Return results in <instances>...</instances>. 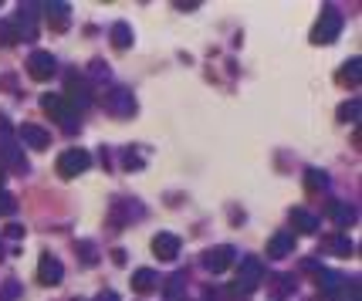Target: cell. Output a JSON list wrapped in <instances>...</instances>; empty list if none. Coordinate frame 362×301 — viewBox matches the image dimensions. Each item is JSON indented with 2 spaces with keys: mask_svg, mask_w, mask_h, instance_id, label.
Wrapping results in <instances>:
<instances>
[{
  "mask_svg": "<svg viewBox=\"0 0 362 301\" xmlns=\"http://www.w3.org/2000/svg\"><path fill=\"white\" fill-rule=\"evenodd\" d=\"M264 281V267H261V260L257 258H244L241 260V278L227 288V298L231 301H244L254 295V288Z\"/></svg>",
  "mask_w": 362,
  "mask_h": 301,
  "instance_id": "1",
  "label": "cell"
},
{
  "mask_svg": "<svg viewBox=\"0 0 362 301\" xmlns=\"http://www.w3.org/2000/svg\"><path fill=\"white\" fill-rule=\"evenodd\" d=\"M3 34H7V41H21V38H38V21H34V3H28V7H21L17 14H14V21H7L3 24Z\"/></svg>",
  "mask_w": 362,
  "mask_h": 301,
  "instance_id": "2",
  "label": "cell"
},
{
  "mask_svg": "<svg viewBox=\"0 0 362 301\" xmlns=\"http://www.w3.org/2000/svg\"><path fill=\"white\" fill-rule=\"evenodd\" d=\"M41 109H44V112H47V115H51L61 129L75 132V126H78V119H75V115H78V112H75V109H72L61 95H44V98H41Z\"/></svg>",
  "mask_w": 362,
  "mask_h": 301,
  "instance_id": "3",
  "label": "cell"
},
{
  "mask_svg": "<svg viewBox=\"0 0 362 301\" xmlns=\"http://www.w3.org/2000/svg\"><path fill=\"white\" fill-rule=\"evenodd\" d=\"M339 34H342L339 10H325L322 17H319V24H315V31H312V44H332Z\"/></svg>",
  "mask_w": 362,
  "mask_h": 301,
  "instance_id": "4",
  "label": "cell"
},
{
  "mask_svg": "<svg viewBox=\"0 0 362 301\" xmlns=\"http://www.w3.org/2000/svg\"><path fill=\"white\" fill-rule=\"evenodd\" d=\"M88 166H92V156H88L85 149H68V153H61V156H58V172H61L65 179L81 176Z\"/></svg>",
  "mask_w": 362,
  "mask_h": 301,
  "instance_id": "5",
  "label": "cell"
},
{
  "mask_svg": "<svg viewBox=\"0 0 362 301\" xmlns=\"http://www.w3.org/2000/svg\"><path fill=\"white\" fill-rule=\"evenodd\" d=\"M105 109H109L116 119H132V115H136V98H132L129 88H112V91L105 95Z\"/></svg>",
  "mask_w": 362,
  "mask_h": 301,
  "instance_id": "6",
  "label": "cell"
},
{
  "mask_svg": "<svg viewBox=\"0 0 362 301\" xmlns=\"http://www.w3.org/2000/svg\"><path fill=\"white\" fill-rule=\"evenodd\" d=\"M54 58H51V51H34L31 58H28V71H31V78L34 82H47L51 75H54Z\"/></svg>",
  "mask_w": 362,
  "mask_h": 301,
  "instance_id": "7",
  "label": "cell"
},
{
  "mask_svg": "<svg viewBox=\"0 0 362 301\" xmlns=\"http://www.w3.org/2000/svg\"><path fill=\"white\" fill-rule=\"evenodd\" d=\"M61 278H65L61 260L54 258V254H44V258L38 260V281L47 285V288H54V285H61Z\"/></svg>",
  "mask_w": 362,
  "mask_h": 301,
  "instance_id": "8",
  "label": "cell"
},
{
  "mask_svg": "<svg viewBox=\"0 0 362 301\" xmlns=\"http://www.w3.org/2000/svg\"><path fill=\"white\" fill-rule=\"evenodd\" d=\"M231 264H234V247H227V244H220V247L206 251V258H203V267H206V271H213V274L227 271Z\"/></svg>",
  "mask_w": 362,
  "mask_h": 301,
  "instance_id": "9",
  "label": "cell"
},
{
  "mask_svg": "<svg viewBox=\"0 0 362 301\" xmlns=\"http://www.w3.org/2000/svg\"><path fill=\"white\" fill-rule=\"evenodd\" d=\"M68 105L78 112V109H88V102H92V91H88V85H85V78H78L75 71L68 75Z\"/></svg>",
  "mask_w": 362,
  "mask_h": 301,
  "instance_id": "10",
  "label": "cell"
},
{
  "mask_svg": "<svg viewBox=\"0 0 362 301\" xmlns=\"http://www.w3.org/2000/svg\"><path fill=\"white\" fill-rule=\"evenodd\" d=\"M153 254L160 260H176V254H180V237H173V234H156V237H153Z\"/></svg>",
  "mask_w": 362,
  "mask_h": 301,
  "instance_id": "11",
  "label": "cell"
},
{
  "mask_svg": "<svg viewBox=\"0 0 362 301\" xmlns=\"http://www.w3.org/2000/svg\"><path fill=\"white\" fill-rule=\"evenodd\" d=\"M44 17H47L51 31H65L68 17H72V3H44Z\"/></svg>",
  "mask_w": 362,
  "mask_h": 301,
  "instance_id": "12",
  "label": "cell"
},
{
  "mask_svg": "<svg viewBox=\"0 0 362 301\" xmlns=\"http://www.w3.org/2000/svg\"><path fill=\"white\" fill-rule=\"evenodd\" d=\"M132 288H136L139 295H149V291L160 288V274H156L153 267H139V271L132 274Z\"/></svg>",
  "mask_w": 362,
  "mask_h": 301,
  "instance_id": "13",
  "label": "cell"
},
{
  "mask_svg": "<svg viewBox=\"0 0 362 301\" xmlns=\"http://www.w3.org/2000/svg\"><path fill=\"white\" fill-rule=\"evenodd\" d=\"M21 142H28L31 149H47V142H51V135L41 129V126H21Z\"/></svg>",
  "mask_w": 362,
  "mask_h": 301,
  "instance_id": "14",
  "label": "cell"
},
{
  "mask_svg": "<svg viewBox=\"0 0 362 301\" xmlns=\"http://www.w3.org/2000/svg\"><path fill=\"white\" fill-rule=\"evenodd\" d=\"M295 251V234H275L271 237V244H268V254L275 260H281V258H288Z\"/></svg>",
  "mask_w": 362,
  "mask_h": 301,
  "instance_id": "15",
  "label": "cell"
},
{
  "mask_svg": "<svg viewBox=\"0 0 362 301\" xmlns=\"http://www.w3.org/2000/svg\"><path fill=\"white\" fill-rule=\"evenodd\" d=\"M291 223H295L298 234H315V230H319V216L308 214V210H295V214H291Z\"/></svg>",
  "mask_w": 362,
  "mask_h": 301,
  "instance_id": "16",
  "label": "cell"
},
{
  "mask_svg": "<svg viewBox=\"0 0 362 301\" xmlns=\"http://www.w3.org/2000/svg\"><path fill=\"white\" fill-rule=\"evenodd\" d=\"M328 214H332V220H335L339 227H349V223L356 220V210H352V207H345V203H339V200H332V203H328Z\"/></svg>",
  "mask_w": 362,
  "mask_h": 301,
  "instance_id": "17",
  "label": "cell"
},
{
  "mask_svg": "<svg viewBox=\"0 0 362 301\" xmlns=\"http://www.w3.org/2000/svg\"><path fill=\"white\" fill-rule=\"evenodd\" d=\"M295 274H271V291H275V298H284V295H291L295 291Z\"/></svg>",
  "mask_w": 362,
  "mask_h": 301,
  "instance_id": "18",
  "label": "cell"
},
{
  "mask_svg": "<svg viewBox=\"0 0 362 301\" xmlns=\"http://www.w3.org/2000/svg\"><path fill=\"white\" fill-rule=\"evenodd\" d=\"M325 251H328V254H339V258H349V254H352V241H349L345 234L328 237V241H325Z\"/></svg>",
  "mask_w": 362,
  "mask_h": 301,
  "instance_id": "19",
  "label": "cell"
},
{
  "mask_svg": "<svg viewBox=\"0 0 362 301\" xmlns=\"http://www.w3.org/2000/svg\"><path fill=\"white\" fill-rule=\"evenodd\" d=\"M183 288H187V274H173L169 281H166V301H180V295H183Z\"/></svg>",
  "mask_w": 362,
  "mask_h": 301,
  "instance_id": "20",
  "label": "cell"
},
{
  "mask_svg": "<svg viewBox=\"0 0 362 301\" xmlns=\"http://www.w3.org/2000/svg\"><path fill=\"white\" fill-rule=\"evenodd\" d=\"M112 44H116L119 51H125V47L132 44V27H129L125 21H119V24L112 27Z\"/></svg>",
  "mask_w": 362,
  "mask_h": 301,
  "instance_id": "21",
  "label": "cell"
},
{
  "mask_svg": "<svg viewBox=\"0 0 362 301\" xmlns=\"http://www.w3.org/2000/svg\"><path fill=\"white\" fill-rule=\"evenodd\" d=\"M342 281H345V278H342V274H335V271H322V274H319V285H322L325 295H335Z\"/></svg>",
  "mask_w": 362,
  "mask_h": 301,
  "instance_id": "22",
  "label": "cell"
},
{
  "mask_svg": "<svg viewBox=\"0 0 362 301\" xmlns=\"http://www.w3.org/2000/svg\"><path fill=\"white\" fill-rule=\"evenodd\" d=\"M332 298L335 301H359V281H342Z\"/></svg>",
  "mask_w": 362,
  "mask_h": 301,
  "instance_id": "23",
  "label": "cell"
},
{
  "mask_svg": "<svg viewBox=\"0 0 362 301\" xmlns=\"http://www.w3.org/2000/svg\"><path fill=\"white\" fill-rule=\"evenodd\" d=\"M14 210H17V200H14L10 193H3V190H0V216H10Z\"/></svg>",
  "mask_w": 362,
  "mask_h": 301,
  "instance_id": "24",
  "label": "cell"
},
{
  "mask_svg": "<svg viewBox=\"0 0 362 301\" xmlns=\"http://www.w3.org/2000/svg\"><path fill=\"white\" fill-rule=\"evenodd\" d=\"M325 183H328V176L322 170H308V190H325Z\"/></svg>",
  "mask_w": 362,
  "mask_h": 301,
  "instance_id": "25",
  "label": "cell"
},
{
  "mask_svg": "<svg viewBox=\"0 0 362 301\" xmlns=\"http://www.w3.org/2000/svg\"><path fill=\"white\" fill-rule=\"evenodd\" d=\"M339 119H345V122H356V119H359V102H349V105H342V109H339Z\"/></svg>",
  "mask_w": 362,
  "mask_h": 301,
  "instance_id": "26",
  "label": "cell"
},
{
  "mask_svg": "<svg viewBox=\"0 0 362 301\" xmlns=\"http://www.w3.org/2000/svg\"><path fill=\"white\" fill-rule=\"evenodd\" d=\"M78 251H81V260H85V264H95V260H98V254H95V244H92V241H81Z\"/></svg>",
  "mask_w": 362,
  "mask_h": 301,
  "instance_id": "27",
  "label": "cell"
},
{
  "mask_svg": "<svg viewBox=\"0 0 362 301\" xmlns=\"http://www.w3.org/2000/svg\"><path fill=\"white\" fill-rule=\"evenodd\" d=\"M359 75H362V61H359V58H352V61H349V68L342 71V78H349V82H359Z\"/></svg>",
  "mask_w": 362,
  "mask_h": 301,
  "instance_id": "28",
  "label": "cell"
},
{
  "mask_svg": "<svg viewBox=\"0 0 362 301\" xmlns=\"http://www.w3.org/2000/svg\"><path fill=\"white\" fill-rule=\"evenodd\" d=\"M7 234H10V237H24V227H17V223H10V227H7Z\"/></svg>",
  "mask_w": 362,
  "mask_h": 301,
  "instance_id": "29",
  "label": "cell"
},
{
  "mask_svg": "<svg viewBox=\"0 0 362 301\" xmlns=\"http://www.w3.org/2000/svg\"><path fill=\"white\" fill-rule=\"evenodd\" d=\"M98 301H119V298H116L112 291H102V295H98Z\"/></svg>",
  "mask_w": 362,
  "mask_h": 301,
  "instance_id": "30",
  "label": "cell"
},
{
  "mask_svg": "<svg viewBox=\"0 0 362 301\" xmlns=\"http://www.w3.org/2000/svg\"><path fill=\"white\" fill-rule=\"evenodd\" d=\"M0 190H3V172H0Z\"/></svg>",
  "mask_w": 362,
  "mask_h": 301,
  "instance_id": "31",
  "label": "cell"
},
{
  "mask_svg": "<svg viewBox=\"0 0 362 301\" xmlns=\"http://www.w3.org/2000/svg\"><path fill=\"white\" fill-rule=\"evenodd\" d=\"M75 301H81V298H75Z\"/></svg>",
  "mask_w": 362,
  "mask_h": 301,
  "instance_id": "32",
  "label": "cell"
}]
</instances>
